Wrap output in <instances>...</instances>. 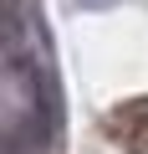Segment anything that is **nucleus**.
<instances>
[{
  "instance_id": "f257e3e1",
  "label": "nucleus",
  "mask_w": 148,
  "mask_h": 154,
  "mask_svg": "<svg viewBox=\"0 0 148 154\" xmlns=\"http://www.w3.org/2000/svg\"><path fill=\"white\" fill-rule=\"evenodd\" d=\"M102 134L123 154H148V98H128L102 118Z\"/></svg>"
},
{
  "instance_id": "f03ea898",
  "label": "nucleus",
  "mask_w": 148,
  "mask_h": 154,
  "mask_svg": "<svg viewBox=\"0 0 148 154\" xmlns=\"http://www.w3.org/2000/svg\"><path fill=\"white\" fill-rule=\"evenodd\" d=\"M71 5H82V11H97V5H112V0H71Z\"/></svg>"
}]
</instances>
